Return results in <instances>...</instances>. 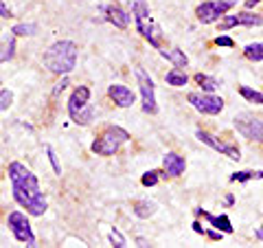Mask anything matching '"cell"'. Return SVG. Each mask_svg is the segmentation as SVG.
Masks as SVG:
<instances>
[{
	"label": "cell",
	"mask_w": 263,
	"mask_h": 248,
	"mask_svg": "<svg viewBox=\"0 0 263 248\" xmlns=\"http://www.w3.org/2000/svg\"><path fill=\"white\" fill-rule=\"evenodd\" d=\"M9 178H11V189L13 198L20 206H24L31 216H44L46 211V198L40 191L37 176L31 169H27L22 163H11L9 165Z\"/></svg>",
	"instance_id": "1"
},
{
	"label": "cell",
	"mask_w": 263,
	"mask_h": 248,
	"mask_svg": "<svg viewBox=\"0 0 263 248\" xmlns=\"http://www.w3.org/2000/svg\"><path fill=\"white\" fill-rule=\"evenodd\" d=\"M77 64V44L70 40H60L44 53V66L55 75H68Z\"/></svg>",
	"instance_id": "2"
},
{
	"label": "cell",
	"mask_w": 263,
	"mask_h": 248,
	"mask_svg": "<svg viewBox=\"0 0 263 248\" xmlns=\"http://www.w3.org/2000/svg\"><path fill=\"white\" fill-rule=\"evenodd\" d=\"M129 5H132V13H134L138 33H141L154 48H160V27L152 20V13H149L147 3L145 0H132Z\"/></svg>",
	"instance_id": "3"
},
{
	"label": "cell",
	"mask_w": 263,
	"mask_h": 248,
	"mask_svg": "<svg viewBox=\"0 0 263 248\" xmlns=\"http://www.w3.org/2000/svg\"><path fill=\"white\" fill-rule=\"evenodd\" d=\"M127 140H129V132L127 130H123L119 126H108L101 132V136L92 143L90 150H92L97 156H112V154H117L119 147L123 143H127Z\"/></svg>",
	"instance_id": "4"
},
{
	"label": "cell",
	"mask_w": 263,
	"mask_h": 248,
	"mask_svg": "<svg viewBox=\"0 0 263 248\" xmlns=\"http://www.w3.org/2000/svg\"><path fill=\"white\" fill-rule=\"evenodd\" d=\"M88 99H90V88L88 86L75 88L70 99H68V114H70L72 121L79 123V126H88L95 117V110H92V105L88 103Z\"/></svg>",
	"instance_id": "5"
},
{
	"label": "cell",
	"mask_w": 263,
	"mask_h": 248,
	"mask_svg": "<svg viewBox=\"0 0 263 248\" xmlns=\"http://www.w3.org/2000/svg\"><path fill=\"white\" fill-rule=\"evenodd\" d=\"M237 0H204L202 5H197L195 15L202 24H211L219 20V15H226L228 9H233Z\"/></svg>",
	"instance_id": "6"
},
{
	"label": "cell",
	"mask_w": 263,
	"mask_h": 248,
	"mask_svg": "<svg viewBox=\"0 0 263 248\" xmlns=\"http://www.w3.org/2000/svg\"><path fill=\"white\" fill-rule=\"evenodd\" d=\"M233 121H235V128L241 136L257 140V143H263V121L261 119H257L250 112H241V114H237Z\"/></svg>",
	"instance_id": "7"
},
{
	"label": "cell",
	"mask_w": 263,
	"mask_h": 248,
	"mask_svg": "<svg viewBox=\"0 0 263 248\" xmlns=\"http://www.w3.org/2000/svg\"><path fill=\"white\" fill-rule=\"evenodd\" d=\"M136 79H138V88H141V97H143V112L156 114V112H158V105H156V86H154V79L147 75L143 68H136Z\"/></svg>",
	"instance_id": "8"
},
{
	"label": "cell",
	"mask_w": 263,
	"mask_h": 248,
	"mask_svg": "<svg viewBox=\"0 0 263 248\" xmlns=\"http://www.w3.org/2000/svg\"><path fill=\"white\" fill-rule=\"evenodd\" d=\"M9 228L18 242L27 244V246H35V235H33L31 224H29V220L24 213H20V211L9 213Z\"/></svg>",
	"instance_id": "9"
},
{
	"label": "cell",
	"mask_w": 263,
	"mask_h": 248,
	"mask_svg": "<svg viewBox=\"0 0 263 248\" xmlns=\"http://www.w3.org/2000/svg\"><path fill=\"white\" fill-rule=\"evenodd\" d=\"M189 103L202 114H219L221 110H224L221 97L209 95V93H191L189 95Z\"/></svg>",
	"instance_id": "10"
},
{
	"label": "cell",
	"mask_w": 263,
	"mask_h": 248,
	"mask_svg": "<svg viewBox=\"0 0 263 248\" xmlns=\"http://www.w3.org/2000/svg\"><path fill=\"white\" fill-rule=\"evenodd\" d=\"M261 24H263V15L243 11V13H237V15H226V18L219 22V29L228 31L233 27H261Z\"/></svg>",
	"instance_id": "11"
},
{
	"label": "cell",
	"mask_w": 263,
	"mask_h": 248,
	"mask_svg": "<svg viewBox=\"0 0 263 248\" xmlns=\"http://www.w3.org/2000/svg\"><path fill=\"white\" fill-rule=\"evenodd\" d=\"M195 136L200 138L202 143H206L209 147H213L215 152L228 156V158H233V161H239V158H241V152H239V147H237V145H226V143H221V140H217L215 136L209 134V132H204V130H197Z\"/></svg>",
	"instance_id": "12"
},
{
	"label": "cell",
	"mask_w": 263,
	"mask_h": 248,
	"mask_svg": "<svg viewBox=\"0 0 263 248\" xmlns=\"http://www.w3.org/2000/svg\"><path fill=\"white\" fill-rule=\"evenodd\" d=\"M108 95H110V99H114V103H117L119 108H129V105L134 103V93H132L127 86L114 84V86H110Z\"/></svg>",
	"instance_id": "13"
},
{
	"label": "cell",
	"mask_w": 263,
	"mask_h": 248,
	"mask_svg": "<svg viewBox=\"0 0 263 248\" xmlns=\"http://www.w3.org/2000/svg\"><path fill=\"white\" fill-rule=\"evenodd\" d=\"M162 165H164V171H167L169 176H182L184 169H186V161L182 158V156L174 154V152H169L167 156H164Z\"/></svg>",
	"instance_id": "14"
},
{
	"label": "cell",
	"mask_w": 263,
	"mask_h": 248,
	"mask_svg": "<svg viewBox=\"0 0 263 248\" xmlns=\"http://www.w3.org/2000/svg\"><path fill=\"white\" fill-rule=\"evenodd\" d=\"M105 18H108V22H112L114 27H119V29H125L127 24H129V15L123 11L119 5L105 7Z\"/></svg>",
	"instance_id": "15"
},
{
	"label": "cell",
	"mask_w": 263,
	"mask_h": 248,
	"mask_svg": "<svg viewBox=\"0 0 263 248\" xmlns=\"http://www.w3.org/2000/svg\"><path fill=\"white\" fill-rule=\"evenodd\" d=\"M195 213H197V216H204L213 226L219 228L221 233H233V224H230L228 216H211V213H209V211H204V209H195Z\"/></svg>",
	"instance_id": "16"
},
{
	"label": "cell",
	"mask_w": 263,
	"mask_h": 248,
	"mask_svg": "<svg viewBox=\"0 0 263 248\" xmlns=\"http://www.w3.org/2000/svg\"><path fill=\"white\" fill-rule=\"evenodd\" d=\"M160 55L164 60H169L176 68H186V64H189V57L184 55V51H180V48H169V51L164 48V51H160Z\"/></svg>",
	"instance_id": "17"
},
{
	"label": "cell",
	"mask_w": 263,
	"mask_h": 248,
	"mask_svg": "<svg viewBox=\"0 0 263 248\" xmlns=\"http://www.w3.org/2000/svg\"><path fill=\"white\" fill-rule=\"evenodd\" d=\"M164 81H167L169 86H186L189 77L180 68H174V70H169L167 75H164Z\"/></svg>",
	"instance_id": "18"
},
{
	"label": "cell",
	"mask_w": 263,
	"mask_h": 248,
	"mask_svg": "<svg viewBox=\"0 0 263 248\" xmlns=\"http://www.w3.org/2000/svg\"><path fill=\"white\" fill-rule=\"evenodd\" d=\"M243 55L248 57L250 62H261L263 60V42H254L243 48Z\"/></svg>",
	"instance_id": "19"
},
{
	"label": "cell",
	"mask_w": 263,
	"mask_h": 248,
	"mask_svg": "<svg viewBox=\"0 0 263 248\" xmlns=\"http://www.w3.org/2000/svg\"><path fill=\"white\" fill-rule=\"evenodd\" d=\"M233 183H248V180H263V171H237L230 176Z\"/></svg>",
	"instance_id": "20"
},
{
	"label": "cell",
	"mask_w": 263,
	"mask_h": 248,
	"mask_svg": "<svg viewBox=\"0 0 263 248\" xmlns=\"http://www.w3.org/2000/svg\"><path fill=\"white\" fill-rule=\"evenodd\" d=\"M195 81L202 86V90H206V93H213V90L219 88V81L217 79H213L209 75H202V73H197V75H195Z\"/></svg>",
	"instance_id": "21"
},
{
	"label": "cell",
	"mask_w": 263,
	"mask_h": 248,
	"mask_svg": "<svg viewBox=\"0 0 263 248\" xmlns=\"http://www.w3.org/2000/svg\"><path fill=\"white\" fill-rule=\"evenodd\" d=\"M154 211H156V204L147 202V200H141L136 204V209H134V213L138 218H149V216H154Z\"/></svg>",
	"instance_id": "22"
},
{
	"label": "cell",
	"mask_w": 263,
	"mask_h": 248,
	"mask_svg": "<svg viewBox=\"0 0 263 248\" xmlns=\"http://www.w3.org/2000/svg\"><path fill=\"white\" fill-rule=\"evenodd\" d=\"M239 95H241L243 99H248L250 103H259V105H263V95L257 93V90L248 88V86H241V88H239Z\"/></svg>",
	"instance_id": "23"
},
{
	"label": "cell",
	"mask_w": 263,
	"mask_h": 248,
	"mask_svg": "<svg viewBox=\"0 0 263 248\" xmlns=\"http://www.w3.org/2000/svg\"><path fill=\"white\" fill-rule=\"evenodd\" d=\"M13 33H15V36H35V33H37V24H33V22H29V24H15Z\"/></svg>",
	"instance_id": "24"
},
{
	"label": "cell",
	"mask_w": 263,
	"mask_h": 248,
	"mask_svg": "<svg viewBox=\"0 0 263 248\" xmlns=\"http://www.w3.org/2000/svg\"><path fill=\"white\" fill-rule=\"evenodd\" d=\"M13 103V93L11 90H0V112L7 110Z\"/></svg>",
	"instance_id": "25"
},
{
	"label": "cell",
	"mask_w": 263,
	"mask_h": 248,
	"mask_svg": "<svg viewBox=\"0 0 263 248\" xmlns=\"http://www.w3.org/2000/svg\"><path fill=\"white\" fill-rule=\"evenodd\" d=\"M13 48H15V40H13V38H9V40H7V44H5V51L0 53V62L11 60V57H13Z\"/></svg>",
	"instance_id": "26"
},
{
	"label": "cell",
	"mask_w": 263,
	"mask_h": 248,
	"mask_svg": "<svg viewBox=\"0 0 263 248\" xmlns=\"http://www.w3.org/2000/svg\"><path fill=\"white\" fill-rule=\"evenodd\" d=\"M110 242H112V246H117V248H125V246H127L125 237H123L117 228H112V231H110Z\"/></svg>",
	"instance_id": "27"
},
{
	"label": "cell",
	"mask_w": 263,
	"mask_h": 248,
	"mask_svg": "<svg viewBox=\"0 0 263 248\" xmlns=\"http://www.w3.org/2000/svg\"><path fill=\"white\" fill-rule=\"evenodd\" d=\"M141 183H143V187H154L156 183H158V171H147V173H143Z\"/></svg>",
	"instance_id": "28"
},
{
	"label": "cell",
	"mask_w": 263,
	"mask_h": 248,
	"mask_svg": "<svg viewBox=\"0 0 263 248\" xmlns=\"http://www.w3.org/2000/svg\"><path fill=\"white\" fill-rule=\"evenodd\" d=\"M46 154H48V158H51V163H53L55 173H62V167H60V163H57V156H55V152H53L51 145H46Z\"/></svg>",
	"instance_id": "29"
},
{
	"label": "cell",
	"mask_w": 263,
	"mask_h": 248,
	"mask_svg": "<svg viewBox=\"0 0 263 248\" xmlns=\"http://www.w3.org/2000/svg\"><path fill=\"white\" fill-rule=\"evenodd\" d=\"M215 44H217V46H226V48H233V46H235V40H230L228 36H219V38H215Z\"/></svg>",
	"instance_id": "30"
},
{
	"label": "cell",
	"mask_w": 263,
	"mask_h": 248,
	"mask_svg": "<svg viewBox=\"0 0 263 248\" xmlns=\"http://www.w3.org/2000/svg\"><path fill=\"white\" fill-rule=\"evenodd\" d=\"M66 86H68V79H66V77H64V79L60 81V84H57V86H55V90H53V95L57 97V95H60V93H62V90H64Z\"/></svg>",
	"instance_id": "31"
},
{
	"label": "cell",
	"mask_w": 263,
	"mask_h": 248,
	"mask_svg": "<svg viewBox=\"0 0 263 248\" xmlns=\"http://www.w3.org/2000/svg\"><path fill=\"white\" fill-rule=\"evenodd\" d=\"M9 15H11V11L7 9V5L0 0V18H9Z\"/></svg>",
	"instance_id": "32"
},
{
	"label": "cell",
	"mask_w": 263,
	"mask_h": 248,
	"mask_svg": "<svg viewBox=\"0 0 263 248\" xmlns=\"http://www.w3.org/2000/svg\"><path fill=\"white\" fill-rule=\"evenodd\" d=\"M254 235H257V239H261V242H263V224L257 231H254Z\"/></svg>",
	"instance_id": "33"
},
{
	"label": "cell",
	"mask_w": 263,
	"mask_h": 248,
	"mask_svg": "<svg viewBox=\"0 0 263 248\" xmlns=\"http://www.w3.org/2000/svg\"><path fill=\"white\" fill-rule=\"evenodd\" d=\"M211 239H219L221 237V233H215V231H209V233H206Z\"/></svg>",
	"instance_id": "34"
},
{
	"label": "cell",
	"mask_w": 263,
	"mask_h": 248,
	"mask_svg": "<svg viewBox=\"0 0 263 248\" xmlns=\"http://www.w3.org/2000/svg\"><path fill=\"white\" fill-rule=\"evenodd\" d=\"M257 3H259V0H246V7H248V9H252V7L257 5Z\"/></svg>",
	"instance_id": "35"
},
{
	"label": "cell",
	"mask_w": 263,
	"mask_h": 248,
	"mask_svg": "<svg viewBox=\"0 0 263 248\" xmlns=\"http://www.w3.org/2000/svg\"><path fill=\"white\" fill-rule=\"evenodd\" d=\"M193 231H195V233H204V228H202L200 224H197V222H195V224H193Z\"/></svg>",
	"instance_id": "36"
}]
</instances>
